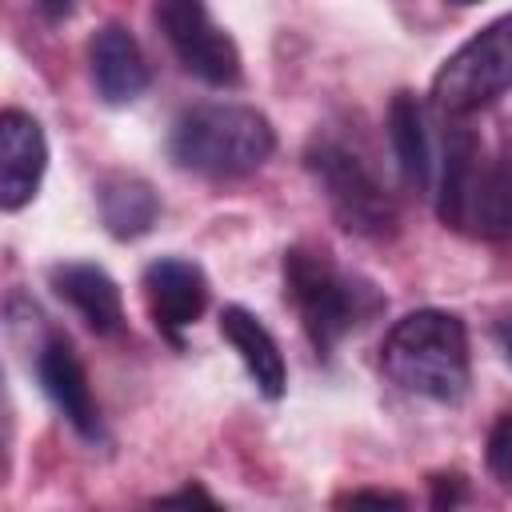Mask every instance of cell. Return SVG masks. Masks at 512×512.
<instances>
[{"label": "cell", "instance_id": "5bb4252c", "mask_svg": "<svg viewBox=\"0 0 512 512\" xmlns=\"http://www.w3.org/2000/svg\"><path fill=\"white\" fill-rule=\"evenodd\" d=\"M388 140L400 176L416 192H432L436 184V148L428 132V112L412 92H396L388 104Z\"/></svg>", "mask_w": 512, "mask_h": 512}, {"label": "cell", "instance_id": "52a82bcc", "mask_svg": "<svg viewBox=\"0 0 512 512\" xmlns=\"http://www.w3.org/2000/svg\"><path fill=\"white\" fill-rule=\"evenodd\" d=\"M152 16L188 76H196L212 88L240 84V76H244L240 48L200 0H164L152 8Z\"/></svg>", "mask_w": 512, "mask_h": 512}, {"label": "cell", "instance_id": "30bf717a", "mask_svg": "<svg viewBox=\"0 0 512 512\" xmlns=\"http://www.w3.org/2000/svg\"><path fill=\"white\" fill-rule=\"evenodd\" d=\"M144 300L148 312L156 320L160 332H168L172 340L200 320V312L208 308V280L200 272V264L180 260V256H160L144 268Z\"/></svg>", "mask_w": 512, "mask_h": 512}, {"label": "cell", "instance_id": "4fadbf2b", "mask_svg": "<svg viewBox=\"0 0 512 512\" xmlns=\"http://www.w3.org/2000/svg\"><path fill=\"white\" fill-rule=\"evenodd\" d=\"M220 336L232 344V352L240 356V364L248 368L252 384L260 396L280 400L288 388V368H284V352L272 340V332L260 324V316H252L240 304H228L220 312Z\"/></svg>", "mask_w": 512, "mask_h": 512}, {"label": "cell", "instance_id": "9c48e42d", "mask_svg": "<svg viewBox=\"0 0 512 512\" xmlns=\"http://www.w3.org/2000/svg\"><path fill=\"white\" fill-rule=\"evenodd\" d=\"M48 168V140L36 116L8 108L0 116V208L4 212H20Z\"/></svg>", "mask_w": 512, "mask_h": 512}, {"label": "cell", "instance_id": "3957f363", "mask_svg": "<svg viewBox=\"0 0 512 512\" xmlns=\"http://www.w3.org/2000/svg\"><path fill=\"white\" fill-rule=\"evenodd\" d=\"M276 148V132L264 112L248 104H192L172 120L168 156L176 168L208 176V180H236L256 172Z\"/></svg>", "mask_w": 512, "mask_h": 512}, {"label": "cell", "instance_id": "e0dca14e", "mask_svg": "<svg viewBox=\"0 0 512 512\" xmlns=\"http://www.w3.org/2000/svg\"><path fill=\"white\" fill-rule=\"evenodd\" d=\"M484 460H488V472L512 492V412H504L492 424L488 444H484Z\"/></svg>", "mask_w": 512, "mask_h": 512}, {"label": "cell", "instance_id": "d6986e66", "mask_svg": "<svg viewBox=\"0 0 512 512\" xmlns=\"http://www.w3.org/2000/svg\"><path fill=\"white\" fill-rule=\"evenodd\" d=\"M464 500H468V480L460 472L432 476V512H464Z\"/></svg>", "mask_w": 512, "mask_h": 512}, {"label": "cell", "instance_id": "ac0fdd59", "mask_svg": "<svg viewBox=\"0 0 512 512\" xmlns=\"http://www.w3.org/2000/svg\"><path fill=\"white\" fill-rule=\"evenodd\" d=\"M152 512H224V508H220V500H216L204 484L192 480V484H184V488L160 496V500L152 504Z\"/></svg>", "mask_w": 512, "mask_h": 512}, {"label": "cell", "instance_id": "ffe728a7", "mask_svg": "<svg viewBox=\"0 0 512 512\" xmlns=\"http://www.w3.org/2000/svg\"><path fill=\"white\" fill-rule=\"evenodd\" d=\"M496 344H500V352H504V360H508V368H512V316H504V320L496 324Z\"/></svg>", "mask_w": 512, "mask_h": 512}, {"label": "cell", "instance_id": "8992f818", "mask_svg": "<svg viewBox=\"0 0 512 512\" xmlns=\"http://www.w3.org/2000/svg\"><path fill=\"white\" fill-rule=\"evenodd\" d=\"M512 92V12L472 32L432 76V108L440 116H472Z\"/></svg>", "mask_w": 512, "mask_h": 512}, {"label": "cell", "instance_id": "5b68a950", "mask_svg": "<svg viewBox=\"0 0 512 512\" xmlns=\"http://www.w3.org/2000/svg\"><path fill=\"white\" fill-rule=\"evenodd\" d=\"M304 164L320 184L340 228L364 240H388L400 232L396 196L376 176L372 160L336 132H316L304 148Z\"/></svg>", "mask_w": 512, "mask_h": 512}, {"label": "cell", "instance_id": "7a4b0ae2", "mask_svg": "<svg viewBox=\"0 0 512 512\" xmlns=\"http://www.w3.org/2000/svg\"><path fill=\"white\" fill-rule=\"evenodd\" d=\"M384 376L424 400L456 404L468 392V328L444 308L400 316L380 344Z\"/></svg>", "mask_w": 512, "mask_h": 512}, {"label": "cell", "instance_id": "7c38bea8", "mask_svg": "<svg viewBox=\"0 0 512 512\" xmlns=\"http://www.w3.org/2000/svg\"><path fill=\"white\" fill-rule=\"evenodd\" d=\"M52 288H56L60 300H68L80 312V320L96 336H120L124 332V300H120V288H116V280L100 264H84V260L56 264L52 268Z\"/></svg>", "mask_w": 512, "mask_h": 512}, {"label": "cell", "instance_id": "9a60e30c", "mask_svg": "<svg viewBox=\"0 0 512 512\" xmlns=\"http://www.w3.org/2000/svg\"><path fill=\"white\" fill-rule=\"evenodd\" d=\"M96 204H100V220L104 228L116 236V240H132V236H144L156 216H160V196L148 180L140 176H108L96 192Z\"/></svg>", "mask_w": 512, "mask_h": 512}, {"label": "cell", "instance_id": "2e32d148", "mask_svg": "<svg viewBox=\"0 0 512 512\" xmlns=\"http://www.w3.org/2000/svg\"><path fill=\"white\" fill-rule=\"evenodd\" d=\"M332 512H416V504L404 492H388V488H356L336 496Z\"/></svg>", "mask_w": 512, "mask_h": 512}, {"label": "cell", "instance_id": "6da1fadb", "mask_svg": "<svg viewBox=\"0 0 512 512\" xmlns=\"http://www.w3.org/2000/svg\"><path fill=\"white\" fill-rule=\"evenodd\" d=\"M436 216L468 236L512 240V116L492 136L452 124L436 152Z\"/></svg>", "mask_w": 512, "mask_h": 512}, {"label": "cell", "instance_id": "277c9868", "mask_svg": "<svg viewBox=\"0 0 512 512\" xmlns=\"http://www.w3.org/2000/svg\"><path fill=\"white\" fill-rule=\"evenodd\" d=\"M284 296L292 300L316 352H332L348 332L384 312V292L368 276L340 268L328 252L308 244L284 252Z\"/></svg>", "mask_w": 512, "mask_h": 512}, {"label": "cell", "instance_id": "ba28073f", "mask_svg": "<svg viewBox=\"0 0 512 512\" xmlns=\"http://www.w3.org/2000/svg\"><path fill=\"white\" fill-rule=\"evenodd\" d=\"M36 380L44 388V396L56 404V412L84 436V440H100V404L92 396L88 372L80 364V356L72 352V344L64 336H48L36 352Z\"/></svg>", "mask_w": 512, "mask_h": 512}, {"label": "cell", "instance_id": "8fae6325", "mask_svg": "<svg viewBox=\"0 0 512 512\" xmlns=\"http://www.w3.org/2000/svg\"><path fill=\"white\" fill-rule=\"evenodd\" d=\"M88 64H92L96 96L104 104H112V108L132 104V100H140L148 92V80L152 76H148V60L140 52V40L124 24H116V20H108V24H100L92 32V40H88Z\"/></svg>", "mask_w": 512, "mask_h": 512}]
</instances>
